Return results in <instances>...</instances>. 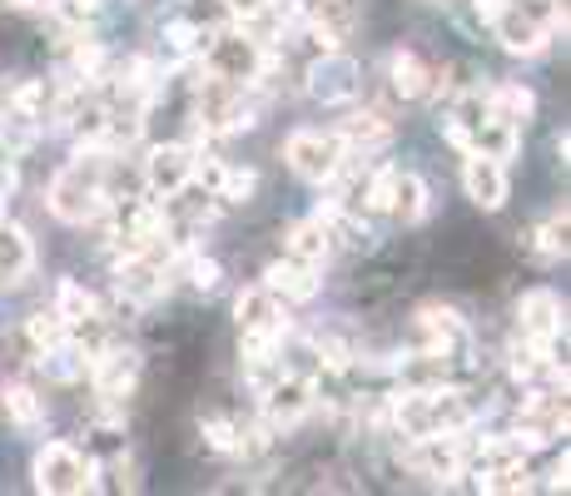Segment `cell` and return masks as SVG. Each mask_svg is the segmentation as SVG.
Wrapping results in <instances>:
<instances>
[{
	"label": "cell",
	"mask_w": 571,
	"mask_h": 496,
	"mask_svg": "<svg viewBox=\"0 0 571 496\" xmlns=\"http://www.w3.org/2000/svg\"><path fill=\"white\" fill-rule=\"evenodd\" d=\"M318 357H324L328 373H348V367H353V347H348L343 338H318Z\"/></svg>",
	"instance_id": "4dcf8cb0"
},
{
	"label": "cell",
	"mask_w": 571,
	"mask_h": 496,
	"mask_svg": "<svg viewBox=\"0 0 571 496\" xmlns=\"http://www.w3.org/2000/svg\"><path fill=\"white\" fill-rule=\"evenodd\" d=\"M492 31H497V40H502V50H512V55H537V50H547V40H551V31L522 5V0H506L502 15L492 21Z\"/></svg>",
	"instance_id": "9c48e42d"
},
{
	"label": "cell",
	"mask_w": 571,
	"mask_h": 496,
	"mask_svg": "<svg viewBox=\"0 0 571 496\" xmlns=\"http://www.w3.org/2000/svg\"><path fill=\"white\" fill-rule=\"evenodd\" d=\"M283 160L293 164V174L308 184H328L338 174V164L348 160L343 140L338 134H324V130H293L289 144H283Z\"/></svg>",
	"instance_id": "277c9868"
},
{
	"label": "cell",
	"mask_w": 571,
	"mask_h": 496,
	"mask_svg": "<svg viewBox=\"0 0 571 496\" xmlns=\"http://www.w3.org/2000/svg\"><path fill=\"white\" fill-rule=\"evenodd\" d=\"M358 66L348 60L343 50H324V60H313L308 66V95L324 99V105H343V99L358 95Z\"/></svg>",
	"instance_id": "ba28073f"
},
{
	"label": "cell",
	"mask_w": 571,
	"mask_h": 496,
	"mask_svg": "<svg viewBox=\"0 0 571 496\" xmlns=\"http://www.w3.org/2000/svg\"><path fill=\"white\" fill-rule=\"evenodd\" d=\"M532 109H537V99H532L527 85H492L487 90V115L492 119H506V125H527Z\"/></svg>",
	"instance_id": "ffe728a7"
},
{
	"label": "cell",
	"mask_w": 571,
	"mask_h": 496,
	"mask_svg": "<svg viewBox=\"0 0 571 496\" xmlns=\"http://www.w3.org/2000/svg\"><path fill=\"white\" fill-rule=\"evenodd\" d=\"M517 323H522V338H532V343H557V333L567 328V318H561V298L551 288H532L527 298H522L517 308Z\"/></svg>",
	"instance_id": "4fadbf2b"
},
{
	"label": "cell",
	"mask_w": 571,
	"mask_h": 496,
	"mask_svg": "<svg viewBox=\"0 0 571 496\" xmlns=\"http://www.w3.org/2000/svg\"><path fill=\"white\" fill-rule=\"evenodd\" d=\"M205 40H209V35H205V31H199V25H195V21H170V25H164V45H170V50H174V55H189V50H205Z\"/></svg>",
	"instance_id": "f1b7e54d"
},
{
	"label": "cell",
	"mask_w": 571,
	"mask_h": 496,
	"mask_svg": "<svg viewBox=\"0 0 571 496\" xmlns=\"http://www.w3.org/2000/svg\"><path fill=\"white\" fill-rule=\"evenodd\" d=\"M303 412H313V382L279 373V378L264 388V427L283 432V427H293Z\"/></svg>",
	"instance_id": "52a82bcc"
},
{
	"label": "cell",
	"mask_w": 571,
	"mask_h": 496,
	"mask_svg": "<svg viewBox=\"0 0 571 496\" xmlns=\"http://www.w3.org/2000/svg\"><path fill=\"white\" fill-rule=\"evenodd\" d=\"M338 140H343V150H377V144L388 140V119L377 115V109H363V115H348L343 125H338Z\"/></svg>",
	"instance_id": "d6986e66"
},
{
	"label": "cell",
	"mask_w": 571,
	"mask_h": 496,
	"mask_svg": "<svg viewBox=\"0 0 571 496\" xmlns=\"http://www.w3.org/2000/svg\"><path fill=\"white\" fill-rule=\"evenodd\" d=\"M195 164L199 154L189 150V144H160V150H150V160H144V184H150L154 199H179L189 184H195Z\"/></svg>",
	"instance_id": "5b68a950"
},
{
	"label": "cell",
	"mask_w": 571,
	"mask_h": 496,
	"mask_svg": "<svg viewBox=\"0 0 571 496\" xmlns=\"http://www.w3.org/2000/svg\"><path fill=\"white\" fill-rule=\"evenodd\" d=\"M264 288H269L273 298H283V303H308V298H318L324 279H318V263L283 259V263H273V269L264 273Z\"/></svg>",
	"instance_id": "5bb4252c"
},
{
	"label": "cell",
	"mask_w": 571,
	"mask_h": 496,
	"mask_svg": "<svg viewBox=\"0 0 571 496\" xmlns=\"http://www.w3.org/2000/svg\"><path fill=\"white\" fill-rule=\"evenodd\" d=\"M532 238H537L532 248H537L541 259H561V253H567V214L551 219V224H547V228H537Z\"/></svg>",
	"instance_id": "f546056e"
},
{
	"label": "cell",
	"mask_w": 571,
	"mask_h": 496,
	"mask_svg": "<svg viewBox=\"0 0 571 496\" xmlns=\"http://www.w3.org/2000/svg\"><path fill=\"white\" fill-rule=\"evenodd\" d=\"M184 263H189V283H195L199 293H214V288H219V263H214V259H199V253H184Z\"/></svg>",
	"instance_id": "1f68e13d"
},
{
	"label": "cell",
	"mask_w": 571,
	"mask_h": 496,
	"mask_svg": "<svg viewBox=\"0 0 571 496\" xmlns=\"http://www.w3.org/2000/svg\"><path fill=\"white\" fill-rule=\"evenodd\" d=\"M299 15L324 50H338L358 31V0H299Z\"/></svg>",
	"instance_id": "8992f818"
},
{
	"label": "cell",
	"mask_w": 571,
	"mask_h": 496,
	"mask_svg": "<svg viewBox=\"0 0 571 496\" xmlns=\"http://www.w3.org/2000/svg\"><path fill=\"white\" fill-rule=\"evenodd\" d=\"M205 70L219 80H234V85H254V80L269 75V55L244 31H224L214 40H205Z\"/></svg>",
	"instance_id": "7a4b0ae2"
},
{
	"label": "cell",
	"mask_w": 571,
	"mask_h": 496,
	"mask_svg": "<svg viewBox=\"0 0 571 496\" xmlns=\"http://www.w3.org/2000/svg\"><path fill=\"white\" fill-rule=\"evenodd\" d=\"M11 5H35V0H11Z\"/></svg>",
	"instance_id": "8d00e7d4"
},
{
	"label": "cell",
	"mask_w": 571,
	"mask_h": 496,
	"mask_svg": "<svg viewBox=\"0 0 571 496\" xmlns=\"http://www.w3.org/2000/svg\"><path fill=\"white\" fill-rule=\"evenodd\" d=\"M35 140H40V115L5 99V109H0V144H5V154H25Z\"/></svg>",
	"instance_id": "e0dca14e"
},
{
	"label": "cell",
	"mask_w": 571,
	"mask_h": 496,
	"mask_svg": "<svg viewBox=\"0 0 571 496\" xmlns=\"http://www.w3.org/2000/svg\"><path fill=\"white\" fill-rule=\"evenodd\" d=\"M418 333H422V347H428V353L453 357L457 347H463L467 328H463V318H457L453 308H422V314H418Z\"/></svg>",
	"instance_id": "9a60e30c"
},
{
	"label": "cell",
	"mask_w": 571,
	"mask_h": 496,
	"mask_svg": "<svg viewBox=\"0 0 571 496\" xmlns=\"http://www.w3.org/2000/svg\"><path fill=\"white\" fill-rule=\"evenodd\" d=\"M477 486L482 492H527V457L522 462L492 467V472H477Z\"/></svg>",
	"instance_id": "4316f807"
},
{
	"label": "cell",
	"mask_w": 571,
	"mask_h": 496,
	"mask_svg": "<svg viewBox=\"0 0 571 496\" xmlns=\"http://www.w3.org/2000/svg\"><path fill=\"white\" fill-rule=\"evenodd\" d=\"M388 75H393V90H398L403 99H422L432 90V70L422 66L412 50H393V66H388Z\"/></svg>",
	"instance_id": "7402d4cb"
},
{
	"label": "cell",
	"mask_w": 571,
	"mask_h": 496,
	"mask_svg": "<svg viewBox=\"0 0 571 496\" xmlns=\"http://www.w3.org/2000/svg\"><path fill=\"white\" fill-rule=\"evenodd\" d=\"M55 314L66 318L70 328H85V323H95V318H100V298L85 288V283L66 279L60 288H55Z\"/></svg>",
	"instance_id": "44dd1931"
},
{
	"label": "cell",
	"mask_w": 571,
	"mask_h": 496,
	"mask_svg": "<svg viewBox=\"0 0 571 496\" xmlns=\"http://www.w3.org/2000/svg\"><path fill=\"white\" fill-rule=\"evenodd\" d=\"M0 412H5L15 427H40L45 422V402L35 398L25 382H5V388H0Z\"/></svg>",
	"instance_id": "603a6c76"
},
{
	"label": "cell",
	"mask_w": 571,
	"mask_h": 496,
	"mask_svg": "<svg viewBox=\"0 0 571 496\" xmlns=\"http://www.w3.org/2000/svg\"><path fill=\"white\" fill-rule=\"evenodd\" d=\"M35 263V248H31V234L11 219H0V283H21Z\"/></svg>",
	"instance_id": "2e32d148"
},
{
	"label": "cell",
	"mask_w": 571,
	"mask_h": 496,
	"mask_svg": "<svg viewBox=\"0 0 571 496\" xmlns=\"http://www.w3.org/2000/svg\"><path fill=\"white\" fill-rule=\"evenodd\" d=\"M254 189H259V174L254 169H219V179H214V194L224 204H248Z\"/></svg>",
	"instance_id": "d4e9b609"
},
{
	"label": "cell",
	"mask_w": 571,
	"mask_h": 496,
	"mask_svg": "<svg viewBox=\"0 0 571 496\" xmlns=\"http://www.w3.org/2000/svg\"><path fill=\"white\" fill-rule=\"evenodd\" d=\"M100 169H105V154L80 150L75 164H66V169L50 179V214L66 219V224H95V219H105L109 199H105Z\"/></svg>",
	"instance_id": "6da1fadb"
},
{
	"label": "cell",
	"mask_w": 571,
	"mask_h": 496,
	"mask_svg": "<svg viewBox=\"0 0 571 496\" xmlns=\"http://www.w3.org/2000/svg\"><path fill=\"white\" fill-rule=\"evenodd\" d=\"M95 476H100L95 457L75 452L70 442H50V447H40V457H35V486H40V492H55V496L90 492Z\"/></svg>",
	"instance_id": "3957f363"
},
{
	"label": "cell",
	"mask_w": 571,
	"mask_h": 496,
	"mask_svg": "<svg viewBox=\"0 0 571 496\" xmlns=\"http://www.w3.org/2000/svg\"><path fill=\"white\" fill-rule=\"evenodd\" d=\"M328 244H334V234L324 228V219H303V224H293L289 238H283L289 259H303V263H324L328 259Z\"/></svg>",
	"instance_id": "ac0fdd59"
},
{
	"label": "cell",
	"mask_w": 571,
	"mask_h": 496,
	"mask_svg": "<svg viewBox=\"0 0 571 496\" xmlns=\"http://www.w3.org/2000/svg\"><path fill=\"white\" fill-rule=\"evenodd\" d=\"M85 373L100 398H125L135 388V378H140V353L135 347H100Z\"/></svg>",
	"instance_id": "30bf717a"
},
{
	"label": "cell",
	"mask_w": 571,
	"mask_h": 496,
	"mask_svg": "<svg viewBox=\"0 0 571 496\" xmlns=\"http://www.w3.org/2000/svg\"><path fill=\"white\" fill-rule=\"evenodd\" d=\"M388 214H398L403 224H422V214H428V184L412 169H398V194H393Z\"/></svg>",
	"instance_id": "cb8c5ba5"
},
{
	"label": "cell",
	"mask_w": 571,
	"mask_h": 496,
	"mask_svg": "<svg viewBox=\"0 0 571 496\" xmlns=\"http://www.w3.org/2000/svg\"><path fill=\"white\" fill-rule=\"evenodd\" d=\"M234 318H238V333L244 338H283V308H279V298H273L269 288H244L238 293V303H234Z\"/></svg>",
	"instance_id": "8fae6325"
},
{
	"label": "cell",
	"mask_w": 571,
	"mask_h": 496,
	"mask_svg": "<svg viewBox=\"0 0 571 496\" xmlns=\"http://www.w3.org/2000/svg\"><path fill=\"white\" fill-rule=\"evenodd\" d=\"M473 5H477V15H482V21L492 25L497 15H502V5H506V0H473Z\"/></svg>",
	"instance_id": "e575fe53"
},
{
	"label": "cell",
	"mask_w": 571,
	"mask_h": 496,
	"mask_svg": "<svg viewBox=\"0 0 571 496\" xmlns=\"http://www.w3.org/2000/svg\"><path fill=\"white\" fill-rule=\"evenodd\" d=\"M25 333H31V343L45 353V347L66 343V338L75 333V328H70L66 318H60V314H55V308H50V314H31V323H25Z\"/></svg>",
	"instance_id": "484cf974"
},
{
	"label": "cell",
	"mask_w": 571,
	"mask_h": 496,
	"mask_svg": "<svg viewBox=\"0 0 571 496\" xmlns=\"http://www.w3.org/2000/svg\"><path fill=\"white\" fill-rule=\"evenodd\" d=\"M205 442L214 447V452H234V447H238V432L229 427L224 417H205Z\"/></svg>",
	"instance_id": "d6a6232c"
},
{
	"label": "cell",
	"mask_w": 571,
	"mask_h": 496,
	"mask_svg": "<svg viewBox=\"0 0 571 496\" xmlns=\"http://www.w3.org/2000/svg\"><path fill=\"white\" fill-rule=\"evenodd\" d=\"M393 194H398V169H377L373 179H368V189H363V204L373 209V214H388Z\"/></svg>",
	"instance_id": "83f0119b"
},
{
	"label": "cell",
	"mask_w": 571,
	"mask_h": 496,
	"mask_svg": "<svg viewBox=\"0 0 571 496\" xmlns=\"http://www.w3.org/2000/svg\"><path fill=\"white\" fill-rule=\"evenodd\" d=\"M463 184H467V199H473L477 209H487V214H497V209L506 204V169L502 160H492V154H467L463 164Z\"/></svg>",
	"instance_id": "7c38bea8"
},
{
	"label": "cell",
	"mask_w": 571,
	"mask_h": 496,
	"mask_svg": "<svg viewBox=\"0 0 571 496\" xmlns=\"http://www.w3.org/2000/svg\"><path fill=\"white\" fill-rule=\"evenodd\" d=\"M15 184H21V174H15L11 160H0V209H5V199L15 194Z\"/></svg>",
	"instance_id": "836d02e7"
},
{
	"label": "cell",
	"mask_w": 571,
	"mask_h": 496,
	"mask_svg": "<svg viewBox=\"0 0 571 496\" xmlns=\"http://www.w3.org/2000/svg\"><path fill=\"white\" fill-rule=\"evenodd\" d=\"M229 5H234V11H248V5H259V0H229Z\"/></svg>",
	"instance_id": "d590c367"
}]
</instances>
